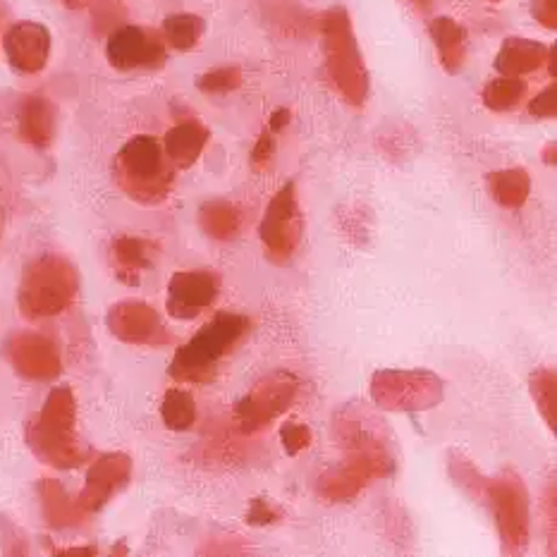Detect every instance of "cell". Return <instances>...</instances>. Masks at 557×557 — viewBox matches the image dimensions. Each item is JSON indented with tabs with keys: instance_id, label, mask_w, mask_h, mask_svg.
<instances>
[{
	"instance_id": "1",
	"label": "cell",
	"mask_w": 557,
	"mask_h": 557,
	"mask_svg": "<svg viewBox=\"0 0 557 557\" xmlns=\"http://www.w3.org/2000/svg\"><path fill=\"white\" fill-rule=\"evenodd\" d=\"M249 329L251 323L242 313H218L187 345L177 349L171 364V375L177 383H211L223 359L233 352Z\"/></svg>"
},
{
	"instance_id": "2",
	"label": "cell",
	"mask_w": 557,
	"mask_h": 557,
	"mask_svg": "<svg viewBox=\"0 0 557 557\" xmlns=\"http://www.w3.org/2000/svg\"><path fill=\"white\" fill-rule=\"evenodd\" d=\"M333 433L345 453V469L361 481L385 479L395 471L391 438L381 421L359 407H345L333 419Z\"/></svg>"
},
{
	"instance_id": "3",
	"label": "cell",
	"mask_w": 557,
	"mask_h": 557,
	"mask_svg": "<svg viewBox=\"0 0 557 557\" xmlns=\"http://www.w3.org/2000/svg\"><path fill=\"white\" fill-rule=\"evenodd\" d=\"M75 397L70 387H55L48 395L44 409L29 423L27 441L36 457H41L46 465L58 469L79 467L89 457V450L77 441L75 433Z\"/></svg>"
},
{
	"instance_id": "4",
	"label": "cell",
	"mask_w": 557,
	"mask_h": 557,
	"mask_svg": "<svg viewBox=\"0 0 557 557\" xmlns=\"http://www.w3.org/2000/svg\"><path fill=\"white\" fill-rule=\"evenodd\" d=\"M77 273L60 257H41L24 271L20 285V309L27 319H53L72 307L77 297Z\"/></svg>"
},
{
	"instance_id": "5",
	"label": "cell",
	"mask_w": 557,
	"mask_h": 557,
	"mask_svg": "<svg viewBox=\"0 0 557 557\" xmlns=\"http://www.w3.org/2000/svg\"><path fill=\"white\" fill-rule=\"evenodd\" d=\"M115 177L132 199L163 201L173 185V171L159 141L149 135L129 139L115 159Z\"/></svg>"
},
{
	"instance_id": "6",
	"label": "cell",
	"mask_w": 557,
	"mask_h": 557,
	"mask_svg": "<svg viewBox=\"0 0 557 557\" xmlns=\"http://www.w3.org/2000/svg\"><path fill=\"white\" fill-rule=\"evenodd\" d=\"M325 39V67L333 84L345 96V101L361 106L367 99L369 79L364 63L357 51L352 29H349L347 15L343 10L331 12V17L325 20L323 29Z\"/></svg>"
},
{
	"instance_id": "7",
	"label": "cell",
	"mask_w": 557,
	"mask_h": 557,
	"mask_svg": "<svg viewBox=\"0 0 557 557\" xmlns=\"http://www.w3.org/2000/svg\"><path fill=\"white\" fill-rule=\"evenodd\" d=\"M373 403L391 411H426L445 397V383L431 371L383 369L371 379Z\"/></svg>"
},
{
	"instance_id": "8",
	"label": "cell",
	"mask_w": 557,
	"mask_h": 557,
	"mask_svg": "<svg viewBox=\"0 0 557 557\" xmlns=\"http://www.w3.org/2000/svg\"><path fill=\"white\" fill-rule=\"evenodd\" d=\"M498 524L503 546L510 553H522L529 543V491L515 471L498 479H486L481 491Z\"/></svg>"
},
{
	"instance_id": "9",
	"label": "cell",
	"mask_w": 557,
	"mask_h": 557,
	"mask_svg": "<svg viewBox=\"0 0 557 557\" xmlns=\"http://www.w3.org/2000/svg\"><path fill=\"white\" fill-rule=\"evenodd\" d=\"M299 393L297 375L275 371L251 387L235 405V421L242 433H257L269 426L283 411L295 403Z\"/></svg>"
},
{
	"instance_id": "10",
	"label": "cell",
	"mask_w": 557,
	"mask_h": 557,
	"mask_svg": "<svg viewBox=\"0 0 557 557\" xmlns=\"http://www.w3.org/2000/svg\"><path fill=\"white\" fill-rule=\"evenodd\" d=\"M106 321L117 341L129 345L161 347L173 343V337L163 325L159 311L137 299L117 301V305L108 311Z\"/></svg>"
},
{
	"instance_id": "11",
	"label": "cell",
	"mask_w": 557,
	"mask_h": 557,
	"mask_svg": "<svg viewBox=\"0 0 557 557\" xmlns=\"http://www.w3.org/2000/svg\"><path fill=\"white\" fill-rule=\"evenodd\" d=\"M299 206L295 185H285L275 194L273 201L265 209L261 223V239L269 247L275 259H287L297 249L299 242Z\"/></svg>"
},
{
	"instance_id": "12",
	"label": "cell",
	"mask_w": 557,
	"mask_h": 557,
	"mask_svg": "<svg viewBox=\"0 0 557 557\" xmlns=\"http://www.w3.org/2000/svg\"><path fill=\"white\" fill-rule=\"evenodd\" d=\"M221 295V277L211 271H183L168 283L165 309L173 319L191 321Z\"/></svg>"
},
{
	"instance_id": "13",
	"label": "cell",
	"mask_w": 557,
	"mask_h": 557,
	"mask_svg": "<svg viewBox=\"0 0 557 557\" xmlns=\"http://www.w3.org/2000/svg\"><path fill=\"white\" fill-rule=\"evenodd\" d=\"M108 60L117 70L159 67L165 60V48L159 34L141 27H120L106 46Z\"/></svg>"
},
{
	"instance_id": "14",
	"label": "cell",
	"mask_w": 557,
	"mask_h": 557,
	"mask_svg": "<svg viewBox=\"0 0 557 557\" xmlns=\"http://www.w3.org/2000/svg\"><path fill=\"white\" fill-rule=\"evenodd\" d=\"M12 367L29 381H53L60 373V352L53 341L39 333H17L10 341Z\"/></svg>"
},
{
	"instance_id": "15",
	"label": "cell",
	"mask_w": 557,
	"mask_h": 557,
	"mask_svg": "<svg viewBox=\"0 0 557 557\" xmlns=\"http://www.w3.org/2000/svg\"><path fill=\"white\" fill-rule=\"evenodd\" d=\"M51 53V34L36 22H17L12 24L5 34V55L10 65L24 72V75H36L48 63Z\"/></svg>"
},
{
	"instance_id": "16",
	"label": "cell",
	"mask_w": 557,
	"mask_h": 557,
	"mask_svg": "<svg viewBox=\"0 0 557 557\" xmlns=\"http://www.w3.org/2000/svg\"><path fill=\"white\" fill-rule=\"evenodd\" d=\"M132 471V462L127 455H103L96 462L87 476L77 507L84 512H96L111 500V495L125 486Z\"/></svg>"
},
{
	"instance_id": "17",
	"label": "cell",
	"mask_w": 557,
	"mask_h": 557,
	"mask_svg": "<svg viewBox=\"0 0 557 557\" xmlns=\"http://www.w3.org/2000/svg\"><path fill=\"white\" fill-rule=\"evenodd\" d=\"M55 129V111L53 106L44 96H29L22 106L20 113V135L24 141L34 144V147H48L53 139Z\"/></svg>"
},
{
	"instance_id": "18",
	"label": "cell",
	"mask_w": 557,
	"mask_h": 557,
	"mask_svg": "<svg viewBox=\"0 0 557 557\" xmlns=\"http://www.w3.org/2000/svg\"><path fill=\"white\" fill-rule=\"evenodd\" d=\"M206 141H209V129L189 120L168 132L163 151L168 161H173L177 168H189L201 156Z\"/></svg>"
},
{
	"instance_id": "19",
	"label": "cell",
	"mask_w": 557,
	"mask_h": 557,
	"mask_svg": "<svg viewBox=\"0 0 557 557\" xmlns=\"http://www.w3.org/2000/svg\"><path fill=\"white\" fill-rule=\"evenodd\" d=\"M546 46L527 39H510L500 48L495 67H498L505 77H519L529 75V72L539 70L546 63Z\"/></svg>"
},
{
	"instance_id": "20",
	"label": "cell",
	"mask_w": 557,
	"mask_h": 557,
	"mask_svg": "<svg viewBox=\"0 0 557 557\" xmlns=\"http://www.w3.org/2000/svg\"><path fill=\"white\" fill-rule=\"evenodd\" d=\"M156 245L139 237H117L113 242V261L120 277L127 283H137V275L151 269Z\"/></svg>"
},
{
	"instance_id": "21",
	"label": "cell",
	"mask_w": 557,
	"mask_h": 557,
	"mask_svg": "<svg viewBox=\"0 0 557 557\" xmlns=\"http://www.w3.org/2000/svg\"><path fill=\"white\" fill-rule=\"evenodd\" d=\"M431 34L438 46L447 72H457L465 63V32L453 20L441 17L431 24Z\"/></svg>"
},
{
	"instance_id": "22",
	"label": "cell",
	"mask_w": 557,
	"mask_h": 557,
	"mask_svg": "<svg viewBox=\"0 0 557 557\" xmlns=\"http://www.w3.org/2000/svg\"><path fill=\"white\" fill-rule=\"evenodd\" d=\"M491 191L493 199L507 209H519L529 197V175L527 171H505V173H493L491 175Z\"/></svg>"
},
{
	"instance_id": "23",
	"label": "cell",
	"mask_w": 557,
	"mask_h": 557,
	"mask_svg": "<svg viewBox=\"0 0 557 557\" xmlns=\"http://www.w3.org/2000/svg\"><path fill=\"white\" fill-rule=\"evenodd\" d=\"M199 223L206 235L215 239H230L239 230V213L225 201H209L199 213Z\"/></svg>"
},
{
	"instance_id": "24",
	"label": "cell",
	"mask_w": 557,
	"mask_h": 557,
	"mask_svg": "<svg viewBox=\"0 0 557 557\" xmlns=\"http://www.w3.org/2000/svg\"><path fill=\"white\" fill-rule=\"evenodd\" d=\"M161 417L171 431H187L197 421V405H194L189 393L180 391V387H171L163 397Z\"/></svg>"
},
{
	"instance_id": "25",
	"label": "cell",
	"mask_w": 557,
	"mask_h": 557,
	"mask_svg": "<svg viewBox=\"0 0 557 557\" xmlns=\"http://www.w3.org/2000/svg\"><path fill=\"white\" fill-rule=\"evenodd\" d=\"M367 486V481H361L359 476H355L352 471H347L345 467L331 471V474H323L319 479V495L325 500H333V503H345V500H352L359 495V491Z\"/></svg>"
},
{
	"instance_id": "26",
	"label": "cell",
	"mask_w": 557,
	"mask_h": 557,
	"mask_svg": "<svg viewBox=\"0 0 557 557\" xmlns=\"http://www.w3.org/2000/svg\"><path fill=\"white\" fill-rule=\"evenodd\" d=\"M531 395H534L536 405L541 409L543 419L555 431L557 426V381L553 369H539L531 375Z\"/></svg>"
},
{
	"instance_id": "27",
	"label": "cell",
	"mask_w": 557,
	"mask_h": 557,
	"mask_svg": "<svg viewBox=\"0 0 557 557\" xmlns=\"http://www.w3.org/2000/svg\"><path fill=\"white\" fill-rule=\"evenodd\" d=\"M527 91V84L517 77H500L493 79L486 89H483V101L493 111H510Z\"/></svg>"
},
{
	"instance_id": "28",
	"label": "cell",
	"mask_w": 557,
	"mask_h": 557,
	"mask_svg": "<svg viewBox=\"0 0 557 557\" xmlns=\"http://www.w3.org/2000/svg\"><path fill=\"white\" fill-rule=\"evenodd\" d=\"M165 39L171 41L177 51H189L199 44L203 22L197 15H173L165 20Z\"/></svg>"
},
{
	"instance_id": "29",
	"label": "cell",
	"mask_w": 557,
	"mask_h": 557,
	"mask_svg": "<svg viewBox=\"0 0 557 557\" xmlns=\"http://www.w3.org/2000/svg\"><path fill=\"white\" fill-rule=\"evenodd\" d=\"M41 495H44L48 522H51L53 527H65V524L75 522L77 519L75 507L67 503V495L63 493V488H60L55 481H46L41 486Z\"/></svg>"
},
{
	"instance_id": "30",
	"label": "cell",
	"mask_w": 557,
	"mask_h": 557,
	"mask_svg": "<svg viewBox=\"0 0 557 557\" xmlns=\"http://www.w3.org/2000/svg\"><path fill=\"white\" fill-rule=\"evenodd\" d=\"M242 84V72L237 67H221L211 70L197 82V87L206 94H225L233 91Z\"/></svg>"
},
{
	"instance_id": "31",
	"label": "cell",
	"mask_w": 557,
	"mask_h": 557,
	"mask_svg": "<svg viewBox=\"0 0 557 557\" xmlns=\"http://www.w3.org/2000/svg\"><path fill=\"white\" fill-rule=\"evenodd\" d=\"M281 441H283L285 453H287L289 457H295V455H299L301 450H307V447L311 445V429L305 426V423H295V421L283 423Z\"/></svg>"
},
{
	"instance_id": "32",
	"label": "cell",
	"mask_w": 557,
	"mask_h": 557,
	"mask_svg": "<svg viewBox=\"0 0 557 557\" xmlns=\"http://www.w3.org/2000/svg\"><path fill=\"white\" fill-rule=\"evenodd\" d=\"M277 517H281V512H277L275 507H271L269 500L253 498L249 510H247V524H257V527L273 524V522H277Z\"/></svg>"
},
{
	"instance_id": "33",
	"label": "cell",
	"mask_w": 557,
	"mask_h": 557,
	"mask_svg": "<svg viewBox=\"0 0 557 557\" xmlns=\"http://www.w3.org/2000/svg\"><path fill=\"white\" fill-rule=\"evenodd\" d=\"M555 94H557V87L555 84H550V87L539 94L534 101H531L529 106V113L536 115V117H555L557 113V101H555Z\"/></svg>"
},
{
	"instance_id": "34",
	"label": "cell",
	"mask_w": 557,
	"mask_h": 557,
	"mask_svg": "<svg viewBox=\"0 0 557 557\" xmlns=\"http://www.w3.org/2000/svg\"><path fill=\"white\" fill-rule=\"evenodd\" d=\"M273 151H275V144H273L271 132H263L261 139L257 141V147H253V151H251V156H253V163H257V165H263L265 161H271Z\"/></svg>"
},
{
	"instance_id": "35",
	"label": "cell",
	"mask_w": 557,
	"mask_h": 557,
	"mask_svg": "<svg viewBox=\"0 0 557 557\" xmlns=\"http://www.w3.org/2000/svg\"><path fill=\"white\" fill-rule=\"evenodd\" d=\"M534 15H536V20H541L543 24H546V27H555V20H557V15H555V0H539V3L534 5Z\"/></svg>"
},
{
	"instance_id": "36",
	"label": "cell",
	"mask_w": 557,
	"mask_h": 557,
	"mask_svg": "<svg viewBox=\"0 0 557 557\" xmlns=\"http://www.w3.org/2000/svg\"><path fill=\"white\" fill-rule=\"evenodd\" d=\"M289 123V111L281 108V111L271 115V132H281Z\"/></svg>"
},
{
	"instance_id": "37",
	"label": "cell",
	"mask_w": 557,
	"mask_h": 557,
	"mask_svg": "<svg viewBox=\"0 0 557 557\" xmlns=\"http://www.w3.org/2000/svg\"><path fill=\"white\" fill-rule=\"evenodd\" d=\"M65 3H67L70 8H82L84 0H65Z\"/></svg>"
}]
</instances>
